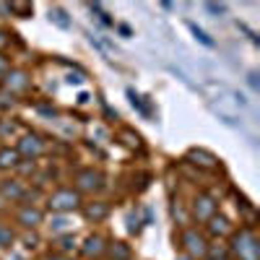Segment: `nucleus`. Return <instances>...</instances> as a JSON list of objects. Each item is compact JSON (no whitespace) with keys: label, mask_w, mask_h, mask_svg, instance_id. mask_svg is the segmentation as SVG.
<instances>
[{"label":"nucleus","mask_w":260,"mask_h":260,"mask_svg":"<svg viewBox=\"0 0 260 260\" xmlns=\"http://www.w3.org/2000/svg\"><path fill=\"white\" fill-rule=\"evenodd\" d=\"M206 91H208L213 112L224 117V122H237V117H240L242 107H245V99L226 83H208Z\"/></svg>","instance_id":"f257e3e1"},{"label":"nucleus","mask_w":260,"mask_h":260,"mask_svg":"<svg viewBox=\"0 0 260 260\" xmlns=\"http://www.w3.org/2000/svg\"><path fill=\"white\" fill-rule=\"evenodd\" d=\"M232 250L240 255V260H257L260 257V245L257 237L250 229H240V234H234L232 240Z\"/></svg>","instance_id":"f03ea898"},{"label":"nucleus","mask_w":260,"mask_h":260,"mask_svg":"<svg viewBox=\"0 0 260 260\" xmlns=\"http://www.w3.org/2000/svg\"><path fill=\"white\" fill-rule=\"evenodd\" d=\"M81 206V198L76 190H57L55 195H50V208L57 211V213H68V211H76Z\"/></svg>","instance_id":"7ed1b4c3"},{"label":"nucleus","mask_w":260,"mask_h":260,"mask_svg":"<svg viewBox=\"0 0 260 260\" xmlns=\"http://www.w3.org/2000/svg\"><path fill=\"white\" fill-rule=\"evenodd\" d=\"M182 245H185V250H187L190 257H206V255H208V242H206V237L198 234L195 229H187V232L182 234Z\"/></svg>","instance_id":"20e7f679"},{"label":"nucleus","mask_w":260,"mask_h":260,"mask_svg":"<svg viewBox=\"0 0 260 260\" xmlns=\"http://www.w3.org/2000/svg\"><path fill=\"white\" fill-rule=\"evenodd\" d=\"M76 182H78V190H83V192H96V190L104 187V177H102V172H96V169L78 172Z\"/></svg>","instance_id":"39448f33"},{"label":"nucleus","mask_w":260,"mask_h":260,"mask_svg":"<svg viewBox=\"0 0 260 260\" xmlns=\"http://www.w3.org/2000/svg\"><path fill=\"white\" fill-rule=\"evenodd\" d=\"M192 213H195V219L198 221H208L216 216V201L211 198V195H198V198L192 201Z\"/></svg>","instance_id":"423d86ee"},{"label":"nucleus","mask_w":260,"mask_h":260,"mask_svg":"<svg viewBox=\"0 0 260 260\" xmlns=\"http://www.w3.org/2000/svg\"><path fill=\"white\" fill-rule=\"evenodd\" d=\"M42 148H45V143L39 141V136H24L21 143H18V156L21 154H24V156H39Z\"/></svg>","instance_id":"0eeeda50"},{"label":"nucleus","mask_w":260,"mask_h":260,"mask_svg":"<svg viewBox=\"0 0 260 260\" xmlns=\"http://www.w3.org/2000/svg\"><path fill=\"white\" fill-rule=\"evenodd\" d=\"M29 86V78H26V73H21V71H11V73H6V89L13 94V91H24Z\"/></svg>","instance_id":"6e6552de"},{"label":"nucleus","mask_w":260,"mask_h":260,"mask_svg":"<svg viewBox=\"0 0 260 260\" xmlns=\"http://www.w3.org/2000/svg\"><path fill=\"white\" fill-rule=\"evenodd\" d=\"M104 250H107V245H104V240H102L99 234L86 237V242H83V255L86 257H99Z\"/></svg>","instance_id":"1a4fd4ad"},{"label":"nucleus","mask_w":260,"mask_h":260,"mask_svg":"<svg viewBox=\"0 0 260 260\" xmlns=\"http://www.w3.org/2000/svg\"><path fill=\"white\" fill-rule=\"evenodd\" d=\"M190 159H192V164H201L206 169H213L216 167V156L208 154V151H203V148H192L190 151Z\"/></svg>","instance_id":"9d476101"},{"label":"nucleus","mask_w":260,"mask_h":260,"mask_svg":"<svg viewBox=\"0 0 260 260\" xmlns=\"http://www.w3.org/2000/svg\"><path fill=\"white\" fill-rule=\"evenodd\" d=\"M83 213H86V219H94V221H102L107 213H110V206L107 203H102V201H96V203H89L83 208Z\"/></svg>","instance_id":"9b49d317"},{"label":"nucleus","mask_w":260,"mask_h":260,"mask_svg":"<svg viewBox=\"0 0 260 260\" xmlns=\"http://www.w3.org/2000/svg\"><path fill=\"white\" fill-rule=\"evenodd\" d=\"M211 224H208V232L213 234V237H224V234H229V221L224 219V216H213V219H208Z\"/></svg>","instance_id":"f8f14e48"},{"label":"nucleus","mask_w":260,"mask_h":260,"mask_svg":"<svg viewBox=\"0 0 260 260\" xmlns=\"http://www.w3.org/2000/svg\"><path fill=\"white\" fill-rule=\"evenodd\" d=\"M18 221L24 224V226H37L42 221V213L37 208H24V211L18 213Z\"/></svg>","instance_id":"ddd939ff"},{"label":"nucleus","mask_w":260,"mask_h":260,"mask_svg":"<svg viewBox=\"0 0 260 260\" xmlns=\"http://www.w3.org/2000/svg\"><path fill=\"white\" fill-rule=\"evenodd\" d=\"M50 21H52V24H57L60 29H68V26H71L68 16H65V11H60V8H52V11H50Z\"/></svg>","instance_id":"4468645a"},{"label":"nucleus","mask_w":260,"mask_h":260,"mask_svg":"<svg viewBox=\"0 0 260 260\" xmlns=\"http://www.w3.org/2000/svg\"><path fill=\"white\" fill-rule=\"evenodd\" d=\"M16 164H18V151H11V148L0 151V167H16Z\"/></svg>","instance_id":"2eb2a0df"},{"label":"nucleus","mask_w":260,"mask_h":260,"mask_svg":"<svg viewBox=\"0 0 260 260\" xmlns=\"http://www.w3.org/2000/svg\"><path fill=\"white\" fill-rule=\"evenodd\" d=\"M3 195H8V198H21V195H24V190L18 187V182H6V185H3Z\"/></svg>","instance_id":"dca6fc26"},{"label":"nucleus","mask_w":260,"mask_h":260,"mask_svg":"<svg viewBox=\"0 0 260 260\" xmlns=\"http://www.w3.org/2000/svg\"><path fill=\"white\" fill-rule=\"evenodd\" d=\"M110 252H112V257H117V260H127V257H130V250H127L122 242H115V247H110Z\"/></svg>","instance_id":"f3484780"},{"label":"nucleus","mask_w":260,"mask_h":260,"mask_svg":"<svg viewBox=\"0 0 260 260\" xmlns=\"http://www.w3.org/2000/svg\"><path fill=\"white\" fill-rule=\"evenodd\" d=\"M187 29H190V31L195 34V39H198V42H203L206 47H211V45H213V42H211V39L206 37V31H203V29H198V26H195V24H187Z\"/></svg>","instance_id":"a211bd4d"},{"label":"nucleus","mask_w":260,"mask_h":260,"mask_svg":"<svg viewBox=\"0 0 260 260\" xmlns=\"http://www.w3.org/2000/svg\"><path fill=\"white\" fill-rule=\"evenodd\" d=\"M11 242H13V232H11L8 226L0 224V247H8Z\"/></svg>","instance_id":"6ab92c4d"},{"label":"nucleus","mask_w":260,"mask_h":260,"mask_svg":"<svg viewBox=\"0 0 260 260\" xmlns=\"http://www.w3.org/2000/svg\"><path fill=\"white\" fill-rule=\"evenodd\" d=\"M34 8L29 3H11V13H21V16H29Z\"/></svg>","instance_id":"aec40b11"},{"label":"nucleus","mask_w":260,"mask_h":260,"mask_svg":"<svg viewBox=\"0 0 260 260\" xmlns=\"http://www.w3.org/2000/svg\"><path fill=\"white\" fill-rule=\"evenodd\" d=\"M206 11L213 13V16H221L226 11V6H221V3H206Z\"/></svg>","instance_id":"412c9836"},{"label":"nucleus","mask_w":260,"mask_h":260,"mask_svg":"<svg viewBox=\"0 0 260 260\" xmlns=\"http://www.w3.org/2000/svg\"><path fill=\"white\" fill-rule=\"evenodd\" d=\"M91 11H94V13H99V21H102V24H107V26L112 24V18H110V16H107V13L102 11V6H91Z\"/></svg>","instance_id":"4be33fe9"},{"label":"nucleus","mask_w":260,"mask_h":260,"mask_svg":"<svg viewBox=\"0 0 260 260\" xmlns=\"http://www.w3.org/2000/svg\"><path fill=\"white\" fill-rule=\"evenodd\" d=\"M50 226H52L55 232H60V229H65V226H68V221H65V219H55V221H52Z\"/></svg>","instance_id":"5701e85b"},{"label":"nucleus","mask_w":260,"mask_h":260,"mask_svg":"<svg viewBox=\"0 0 260 260\" xmlns=\"http://www.w3.org/2000/svg\"><path fill=\"white\" fill-rule=\"evenodd\" d=\"M60 247H62L65 252H68V250H73V240H71V237H62V242H60Z\"/></svg>","instance_id":"b1692460"},{"label":"nucleus","mask_w":260,"mask_h":260,"mask_svg":"<svg viewBox=\"0 0 260 260\" xmlns=\"http://www.w3.org/2000/svg\"><path fill=\"white\" fill-rule=\"evenodd\" d=\"M6 73H8V60L0 55V76H6Z\"/></svg>","instance_id":"393cba45"},{"label":"nucleus","mask_w":260,"mask_h":260,"mask_svg":"<svg viewBox=\"0 0 260 260\" xmlns=\"http://www.w3.org/2000/svg\"><path fill=\"white\" fill-rule=\"evenodd\" d=\"M8 45V37H6V31H0V50H3Z\"/></svg>","instance_id":"a878e982"},{"label":"nucleus","mask_w":260,"mask_h":260,"mask_svg":"<svg viewBox=\"0 0 260 260\" xmlns=\"http://www.w3.org/2000/svg\"><path fill=\"white\" fill-rule=\"evenodd\" d=\"M68 83H83V76H68Z\"/></svg>","instance_id":"bb28decb"},{"label":"nucleus","mask_w":260,"mask_h":260,"mask_svg":"<svg viewBox=\"0 0 260 260\" xmlns=\"http://www.w3.org/2000/svg\"><path fill=\"white\" fill-rule=\"evenodd\" d=\"M50 260H65V257H50Z\"/></svg>","instance_id":"cd10ccee"},{"label":"nucleus","mask_w":260,"mask_h":260,"mask_svg":"<svg viewBox=\"0 0 260 260\" xmlns=\"http://www.w3.org/2000/svg\"><path fill=\"white\" fill-rule=\"evenodd\" d=\"M180 260H192V257H180Z\"/></svg>","instance_id":"c85d7f7f"}]
</instances>
